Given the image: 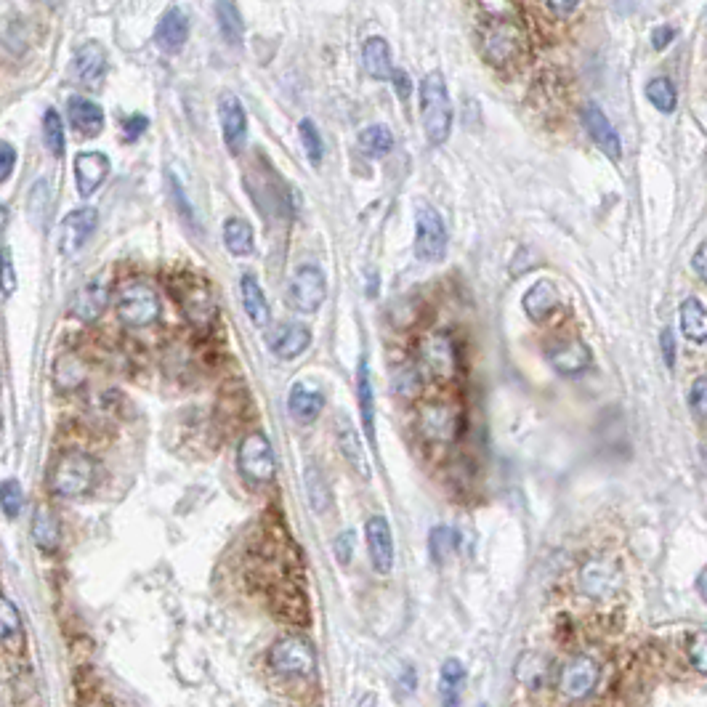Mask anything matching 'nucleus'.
<instances>
[{"label": "nucleus", "instance_id": "680f3d73", "mask_svg": "<svg viewBox=\"0 0 707 707\" xmlns=\"http://www.w3.org/2000/svg\"><path fill=\"white\" fill-rule=\"evenodd\" d=\"M702 466H705V474H707V447H702Z\"/></svg>", "mask_w": 707, "mask_h": 707}, {"label": "nucleus", "instance_id": "58836bf2", "mask_svg": "<svg viewBox=\"0 0 707 707\" xmlns=\"http://www.w3.org/2000/svg\"><path fill=\"white\" fill-rule=\"evenodd\" d=\"M466 681V668L460 660H447L442 665V676H439V689H442V700L447 705H458L460 689Z\"/></svg>", "mask_w": 707, "mask_h": 707}, {"label": "nucleus", "instance_id": "f704fd0d", "mask_svg": "<svg viewBox=\"0 0 707 707\" xmlns=\"http://www.w3.org/2000/svg\"><path fill=\"white\" fill-rule=\"evenodd\" d=\"M681 330L689 341H707V306L700 298H686L681 303Z\"/></svg>", "mask_w": 707, "mask_h": 707}, {"label": "nucleus", "instance_id": "c85d7f7f", "mask_svg": "<svg viewBox=\"0 0 707 707\" xmlns=\"http://www.w3.org/2000/svg\"><path fill=\"white\" fill-rule=\"evenodd\" d=\"M521 306H524L529 319L545 322V319L551 317L553 311L559 309V290H556V285L548 280L535 282V285L524 293V298H521Z\"/></svg>", "mask_w": 707, "mask_h": 707}, {"label": "nucleus", "instance_id": "a18cd8bd", "mask_svg": "<svg viewBox=\"0 0 707 707\" xmlns=\"http://www.w3.org/2000/svg\"><path fill=\"white\" fill-rule=\"evenodd\" d=\"M0 495H3V516H6V519H16V516H19L24 508L22 484L16 482V479H6V482H3V490H0Z\"/></svg>", "mask_w": 707, "mask_h": 707}, {"label": "nucleus", "instance_id": "9b49d317", "mask_svg": "<svg viewBox=\"0 0 707 707\" xmlns=\"http://www.w3.org/2000/svg\"><path fill=\"white\" fill-rule=\"evenodd\" d=\"M599 684V662L588 654H577L561 668L559 694L567 700H585Z\"/></svg>", "mask_w": 707, "mask_h": 707}, {"label": "nucleus", "instance_id": "f257e3e1", "mask_svg": "<svg viewBox=\"0 0 707 707\" xmlns=\"http://www.w3.org/2000/svg\"><path fill=\"white\" fill-rule=\"evenodd\" d=\"M452 99L442 72H428L420 83V120L431 147H442L452 133Z\"/></svg>", "mask_w": 707, "mask_h": 707}, {"label": "nucleus", "instance_id": "37998d69", "mask_svg": "<svg viewBox=\"0 0 707 707\" xmlns=\"http://www.w3.org/2000/svg\"><path fill=\"white\" fill-rule=\"evenodd\" d=\"M458 532L452 527H436L434 532H431V537H428V548H431V556H434V561H439V564H444V561L450 559L452 553H455V548H458Z\"/></svg>", "mask_w": 707, "mask_h": 707}, {"label": "nucleus", "instance_id": "393cba45", "mask_svg": "<svg viewBox=\"0 0 707 707\" xmlns=\"http://www.w3.org/2000/svg\"><path fill=\"white\" fill-rule=\"evenodd\" d=\"M335 436H338V450H341V455L346 458V463L367 482V479L373 476V468H370V458H367L365 444L359 439L357 428L351 426L349 420H341V426H338Z\"/></svg>", "mask_w": 707, "mask_h": 707}, {"label": "nucleus", "instance_id": "a211bd4d", "mask_svg": "<svg viewBox=\"0 0 707 707\" xmlns=\"http://www.w3.org/2000/svg\"><path fill=\"white\" fill-rule=\"evenodd\" d=\"M583 125L585 131H588V136L596 141V147H599L609 160H620L622 157L620 133L614 131V125L609 123V117L604 115V109L596 107V104H585Z\"/></svg>", "mask_w": 707, "mask_h": 707}, {"label": "nucleus", "instance_id": "c9c22d12", "mask_svg": "<svg viewBox=\"0 0 707 707\" xmlns=\"http://www.w3.org/2000/svg\"><path fill=\"white\" fill-rule=\"evenodd\" d=\"M54 383L59 391H78L86 383V365L75 354H62L54 365Z\"/></svg>", "mask_w": 707, "mask_h": 707}, {"label": "nucleus", "instance_id": "4c0bfd02", "mask_svg": "<svg viewBox=\"0 0 707 707\" xmlns=\"http://www.w3.org/2000/svg\"><path fill=\"white\" fill-rule=\"evenodd\" d=\"M359 149L367 157H386L394 149V133L386 125H367L365 131L359 133Z\"/></svg>", "mask_w": 707, "mask_h": 707}, {"label": "nucleus", "instance_id": "4468645a", "mask_svg": "<svg viewBox=\"0 0 707 707\" xmlns=\"http://www.w3.org/2000/svg\"><path fill=\"white\" fill-rule=\"evenodd\" d=\"M96 224H99V213H96V208H91V205L70 210V213L62 218V226H59V253H62V256L78 253L88 242V237L96 232Z\"/></svg>", "mask_w": 707, "mask_h": 707}, {"label": "nucleus", "instance_id": "39448f33", "mask_svg": "<svg viewBox=\"0 0 707 707\" xmlns=\"http://www.w3.org/2000/svg\"><path fill=\"white\" fill-rule=\"evenodd\" d=\"M269 668L288 681H309L317 673V652L301 636H285L269 649Z\"/></svg>", "mask_w": 707, "mask_h": 707}, {"label": "nucleus", "instance_id": "aec40b11", "mask_svg": "<svg viewBox=\"0 0 707 707\" xmlns=\"http://www.w3.org/2000/svg\"><path fill=\"white\" fill-rule=\"evenodd\" d=\"M189 19L179 6H171L160 16V24L155 30V43L163 54H179L187 46Z\"/></svg>", "mask_w": 707, "mask_h": 707}, {"label": "nucleus", "instance_id": "2eb2a0df", "mask_svg": "<svg viewBox=\"0 0 707 707\" xmlns=\"http://www.w3.org/2000/svg\"><path fill=\"white\" fill-rule=\"evenodd\" d=\"M367 553L373 561V569L378 575H389L394 569V535H391L389 519L386 516H373L365 524Z\"/></svg>", "mask_w": 707, "mask_h": 707}, {"label": "nucleus", "instance_id": "c756f323", "mask_svg": "<svg viewBox=\"0 0 707 707\" xmlns=\"http://www.w3.org/2000/svg\"><path fill=\"white\" fill-rule=\"evenodd\" d=\"M0 644L6 649V654H22L24 652V622L14 601L3 596L0 599Z\"/></svg>", "mask_w": 707, "mask_h": 707}, {"label": "nucleus", "instance_id": "ea45409f", "mask_svg": "<svg viewBox=\"0 0 707 707\" xmlns=\"http://www.w3.org/2000/svg\"><path fill=\"white\" fill-rule=\"evenodd\" d=\"M646 99L652 101L654 109H660V112H665V115L676 112L678 94H676V86H673V80L670 78L649 80V86H646Z\"/></svg>", "mask_w": 707, "mask_h": 707}, {"label": "nucleus", "instance_id": "9d476101", "mask_svg": "<svg viewBox=\"0 0 707 707\" xmlns=\"http://www.w3.org/2000/svg\"><path fill=\"white\" fill-rule=\"evenodd\" d=\"M327 298V277L317 264H301L290 274L288 303L301 314H314Z\"/></svg>", "mask_w": 707, "mask_h": 707}, {"label": "nucleus", "instance_id": "dca6fc26", "mask_svg": "<svg viewBox=\"0 0 707 707\" xmlns=\"http://www.w3.org/2000/svg\"><path fill=\"white\" fill-rule=\"evenodd\" d=\"M107 303H109V288H107V280H104V274H96L94 280H88L83 288L75 293V298H72V317L78 319V322H83V325H94V322H99L101 314L107 311Z\"/></svg>", "mask_w": 707, "mask_h": 707}, {"label": "nucleus", "instance_id": "052dcab7", "mask_svg": "<svg viewBox=\"0 0 707 707\" xmlns=\"http://www.w3.org/2000/svg\"><path fill=\"white\" fill-rule=\"evenodd\" d=\"M697 591H700L702 599L707 601V567L702 569L700 575H697Z\"/></svg>", "mask_w": 707, "mask_h": 707}, {"label": "nucleus", "instance_id": "6e6d98bb", "mask_svg": "<svg viewBox=\"0 0 707 707\" xmlns=\"http://www.w3.org/2000/svg\"><path fill=\"white\" fill-rule=\"evenodd\" d=\"M391 83H394V91H397V96L402 101H407L410 99V94H412V80H410V75L404 70H394V75H391Z\"/></svg>", "mask_w": 707, "mask_h": 707}, {"label": "nucleus", "instance_id": "cd10ccee", "mask_svg": "<svg viewBox=\"0 0 707 707\" xmlns=\"http://www.w3.org/2000/svg\"><path fill=\"white\" fill-rule=\"evenodd\" d=\"M240 298H242V309L248 314V319L256 327H266L269 319H272V309H269V301H266L264 290L258 285L256 274L245 272L240 277Z\"/></svg>", "mask_w": 707, "mask_h": 707}, {"label": "nucleus", "instance_id": "ddd939ff", "mask_svg": "<svg viewBox=\"0 0 707 707\" xmlns=\"http://www.w3.org/2000/svg\"><path fill=\"white\" fill-rule=\"evenodd\" d=\"M521 48L519 30L508 22H492L482 32V54L492 67H508Z\"/></svg>", "mask_w": 707, "mask_h": 707}, {"label": "nucleus", "instance_id": "4d7b16f0", "mask_svg": "<svg viewBox=\"0 0 707 707\" xmlns=\"http://www.w3.org/2000/svg\"><path fill=\"white\" fill-rule=\"evenodd\" d=\"M692 266H694V272H697V277L707 282V242L697 248V253H694V258H692Z\"/></svg>", "mask_w": 707, "mask_h": 707}, {"label": "nucleus", "instance_id": "e2e57ef3", "mask_svg": "<svg viewBox=\"0 0 707 707\" xmlns=\"http://www.w3.org/2000/svg\"><path fill=\"white\" fill-rule=\"evenodd\" d=\"M38 3H48V6H54L56 0H38Z\"/></svg>", "mask_w": 707, "mask_h": 707}, {"label": "nucleus", "instance_id": "a878e982", "mask_svg": "<svg viewBox=\"0 0 707 707\" xmlns=\"http://www.w3.org/2000/svg\"><path fill=\"white\" fill-rule=\"evenodd\" d=\"M548 359H551V365L556 367V373L561 375H580L583 370H588V367L593 365L591 349H588L583 341H577V338L575 341H564L559 343V346H553Z\"/></svg>", "mask_w": 707, "mask_h": 707}, {"label": "nucleus", "instance_id": "f8f14e48", "mask_svg": "<svg viewBox=\"0 0 707 707\" xmlns=\"http://www.w3.org/2000/svg\"><path fill=\"white\" fill-rule=\"evenodd\" d=\"M218 123H221L226 149L232 155H240L248 144V115H245L240 96L232 91H224L218 96Z\"/></svg>", "mask_w": 707, "mask_h": 707}, {"label": "nucleus", "instance_id": "8fccbe9b", "mask_svg": "<svg viewBox=\"0 0 707 707\" xmlns=\"http://www.w3.org/2000/svg\"><path fill=\"white\" fill-rule=\"evenodd\" d=\"M149 128V120L144 115H131L123 120V136L125 141H139L144 131Z\"/></svg>", "mask_w": 707, "mask_h": 707}, {"label": "nucleus", "instance_id": "3c124183", "mask_svg": "<svg viewBox=\"0 0 707 707\" xmlns=\"http://www.w3.org/2000/svg\"><path fill=\"white\" fill-rule=\"evenodd\" d=\"M14 165H16V149L11 141H3L0 144V179L8 181L11 179V173H14Z\"/></svg>", "mask_w": 707, "mask_h": 707}, {"label": "nucleus", "instance_id": "7ed1b4c3", "mask_svg": "<svg viewBox=\"0 0 707 707\" xmlns=\"http://www.w3.org/2000/svg\"><path fill=\"white\" fill-rule=\"evenodd\" d=\"M171 296L179 311L200 330H208L216 319V296L208 280L195 272H179L171 277Z\"/></svg>", "mask_w": 707, "mask_h": 707}, {"label": "nucleus", "instance_id": "13d9d810", "mask_svg": "<svg viewBox=\"0 0 707 707\" xmlns=\"http://www.w3.org/2000/svg\"><path fill=\"white\" fill-rule=\"evenodd\" d=\"M548 6H551L556 14L567 16V14H572L577 6H580V0H548Z\"/></svg>", "mask_w": 707, "mask_h": 707}, {"label": "nucleus", "instance_id": "1a4fd4ad", "mask_svg": "<svg viewBox=\"0 0 707 707\" xmlns=\"http://www.w3.org/2000/svg\"><path fill=\"white\" fill-rule=\"evenodd\" d=\"M418 365L439 381H452L460 373V357L450 335L428 333L418 343Z\"/></svg>", "mask_w": 707, "mask_h": 707}, {"label": "nucleus", "instance_id": "6ab92c4d", "mask_svg": "<svg viewBox=\"0 0 707 707\" xmlns=\"http://www.w3.org/2000/svg\"><path fill=\"white\" fill-rule=\"evenodd\" d=\"M109 157L104 152H80L75 157V181H78V192L83 200L94 197L99 192V187L107 181L109 176Z\"/></svg>", "mask_w": 707, "mask_h": 707}, {"label": "nucleus", "instance_id": "79ce46f5", "mask_svg": "<svg viewBox=\"0 0 707 707\" xmlns=\"http://www.w3.org/2000/svg\"><path fill=\"white\" fill-rule=\"evenodd\" d=\"M43 141H46L51 155H64V123L62 115H59L56 109H46V115H43Z\"/></svg>", "mask_w": 707, "mask_h": 707}, {"label": "nucleus", "instance_id": "a19ab883", "mask_svg": "<svg viewBox=\"0 0 707 707\" xmlns=\"http://www.w3.org/2000/svg\"><path fill=\"white\" fill-rule=\"evenodd\" d=\"M306 492H309L311 508H314V511L322 513L330 508V500H333V495H330V484H327V479L322 476L319 468L309 466V471H306Z\"/></svg>", "mask_w": 707, "mask_h": 707}, {"label": "nucleus", "instance_id": "6e6552de", "mask_svg": "<svg viewBox=\"0 0 707 707\" xmlns=\"http://www.w3.org/2000/svg\"><path fill=\"white\" fill-rule=\"evenodd\" d=\"M237 468L245 482L250 484H272L277 476V455L272 442L261 431L242 436L237 447Z\"/></svg>", "mask_w": 707, "mask_h": 707}, {"label": "nucleus", "instance_id": "de8ad7c7", "mask_svg": "<svg viewBox=\"0 0 707 707\" xmlns=\"http://www.w3.org/2000/svg\"><path fill=\"white\" fill-rule=\"evenodd\" d=\"M689 404H692V412L697 415V418L707 420V375H702V378L694 381Z\"/></svg>", "mask_w": 707, "mask_h": 707}, {"label": "nucleus", "instance_id": "5fc2aeb1", "mask_svg": "<svg viewBox=\"0 0 707 707\" xmlns=\"http://www.w3.org/2000/svg\"><path fill=\"white\" fill-rule=\"evenodd\" d=\"M676 27H668V24H662V27H657V30L652 32V46L657 48V51H662V48H668L673 40H676Z\"/></svg>", "mask_w": 707, "mask_h": 707}, {"label": "nucleus", "instance_id": "5701e85b", "mask_svg": "<svg viewBox=\"0 0 707 707\" xmlns=\"http://www.w3.org/2000/svg\"><path fill=\"white\" fill-rule=\"evenodd\" d=\"M620 585V577H617V569L606 561H588L583 569H580V588L583 593H588L591 599H606L612 596Z\"/></svg>", "mask_w": 707, "mask_h": 707}, {"label": "nucleus", "instance_id": "e433bc0d", "mask_svg": "<svg viewBox=\"0 0 707 707\" xmlns=\"http://www.w3.org/2000/svg\"><path fill=\"white\" fill-rule=\"evenodd\" d=\"M216 22L218 30L224 35V40L229 46H242V38H245V24H242V16L237 11L232 0H216Z\"/></svg>", "mask_w": 707, "mask_h": 707}, {"label": "nucleus", "instance_id": "2f4dec72", "mask_svg": "<svg viewBox=\"0 0 707 707\" xmlns=\"http://www.w3.org/2000/svg\"><path fill=\"white\" fill-rule=\"evenodd\" d=\"M32 537L40 551L54 553L62 543V524L48 505H38L32 513Z\"/></svg>", "mask_w": 707, "mask_h": 707}, {"label": "nucleus", "instance_id": "bb28decb", "mask_svg": "<svg viewBox=\"0 0 707 707\" xmlns=\"http://www.w3.org/2000/svg\"><path fill=\"white\" fill-rule=\"evenodd\" d=\"M256 412L253 402H250V394L245 386L240 389H224L221 391V399H218L216 407V420L224 423V426H240L245 420H250V415Z\"/></svg>", "mask_w": 707, "mask_h": 707}, {"label": "nucleus", "instance_id": "49530a36", "mask_svg": "<svg viewBox=\"0 0 707 707\" xmlns=\"http://www.w3.org/2000/svg\"><path fill=\"white\" fill-rule=\"evenodd\" d=\"M689 660L694 670H700L707 676V630H697L689 641Z\"/></svg>", "mask_w": 707, "mask_h": 707}, {"label": "nucleus", "instance_id": "f03ea898", "mask_svg": "<svg viewBox=\"0 0 707 707\" xmlns=\"http://www.w3.org/2000/svg\"><path fill=\"white\" fill-rule=\"evenodd\" d=\"M99 482V466L86 452H67L48 471V490L56 498H83Z\"/></svg>", "mask_w": 707, "mask_h": 707}, {"label": "nucleus", "instance_id": "bf43d9fd", "mask_svg": "<svg viewBox=\"0 0 707 707\" xmlns=\"http://www.w3.org/2000/svg\"><path fill=\"white\" fill-rule=\"evenodd\" d=\"M662 349H665V359H668V365H673L676 346H673V335H670V330H665V333H662Z\"/></svg>", "mask_w": 707, "mask_h": 707}, {"label": "nucleus", "instance_id": "423d86ee", "mask_svg": "<svg viewBox=\"0 0 707 707\" xmlns=\"http://www.w3.org/2000/svg\"><path fill=\"white\" fill-rule=\"evenodd\" d=\"M117 317L128 327H149L155 325L163 314V303L157 290L147 282H128L117 293Z\"/></svg>", "mask_w": 707, "mask_h": 707}, {"label": "nucleus", "instance_id": "c03bdc74", "mask_svg": "<svg viewBox=\"0 0 707 707\" xmlns=\"http://www.w3.org/2000/svg\"><path fill=\"white\" fill-rule=\"evenodd\" d=\"M298 133H301V144L303 149H306L309 163L311 165L322 163V157H325V144H322V136H319L317 125L311 123V120H301V123H298Z\"/></svg>", "mask_w": 707, "mask_h": 707}, {"label": "nucleus", "instance_id": "7c9ffc66", "mask_svg": "<svg viewBox=\"0 0 707 707\" xmlns=\"http://www.w3.org/2000/svg\"><path fill=\"white\" fill-rule=\"evenodd\" d=\"M357 402L359 415H362V426H365V436L375 447V394H373V375H370V362L362 357L357 370Z\"/></svg>", "mask_w": 707, "mask_h": 707}, {"label": "nucleus", "instance_id": "4be33fe9", "mask_svg": "<svg viewBox=\"0 0 707 707\" xmlns=\"http://www.w3.org/2000/svg\"><path fill=\"white\" fill-rule=\"evenodd\" d=\"M107 72V54L99 43H86L72 56V75L83 86H96Z\"/></svg>", "mask_w": 707, "mask_h": 707}, {"label": "nucleus", "instance_id": "72a5a7b5", "mask_svg": "<svg viewBox=\"0 0 707 707\" xmlns=\"http://www.w3.org/2000/svg\"><path fill=\"white\" fill-rule=\"evenodd\" d=\"M224 245L232 256H250L256 248V234L245 218H226L224 221Z\"/></svg>", "mask_w": 707, "mask_h": 707}, {"label": "nucleus", "instance_id": "b1692460", "mask_svg": "<svg viewBox=\"0 0 707 707\" xmlns=\"http://www.w3.org/2000/svg\"><path fill=\"white\" fill-rule=\"evenodd\" d=\"M325 410V394L311 383H293L288 394V412L298 423H311Z\"/></svg>", "mask_w": 707, "mask_h": 707}, {"label": "nucleus", "instance_id": "20e7f679", "mask_svg": "<svg viewBox=\"0 0 707 707\" xmlns=\"http://www.w3.org/2000/svg\"><path fill=\"white\" fill-rule=\"evenodd\" d=\"M418 431L431 444L458 442L466 431V410L452 399H428L420 404Z\"/></svg>", "mask_w": 707, "mask_h": 707}, {"label": "nucleus", "instance_id": "603ef678", "mask_svg": "<svg viewBox=\"0 0 707 707\" xmlns=\"http://www.w3.org/2000/svg\"><path fill=\"white\" fill-rule=\"evenodd\" d=\"M351 551H354V532H343L341 537H335V559H338V564H349Z\"/></svg>", "mask_w": 707, "mask_h": 707}, {"label": "nucleus", "instance_id": "473e14b6", "mask_svg": "<svg viewBox=\"0 0 707 707\" xmlns=\"http://www.w3.org/2000/svg\"><path fill=\"white\" fill-rule=\"evenodd\" d=\"M362 64L365 72L375 80H391L394 75V64H391V48L383 38H367L362 46Z\"/></svg>", "mask_w": 707, "mask_h": 707}, {"label": "nucleus", "instance_id": "09e8293b", "mask_svg": "<svg viewBox=\"0 0 707 707\" xmlns=\"http://www.w3.org/2000/svg\"><path fill=\"white\" fill-rule=\"evenodd\" d=\"M0 256H3V298H11L16 290V274H14V264H11V250L8 245L0 248Z\"/></svg>", "mask_w": 707, "mask_h": 707}, {"label": "nucleus", "instance_id": "412c9836", "mask_svg": "<svg viewBox=\"0 0 707 707\" xmlns=\"http://www.w3.org/2000/svg\"><path fill=\"white\" fill-rule=\"evenodd\" d=\"M67 117H70V125L75 128V133L83 136V139H96L104 131V109L94 99L72 96L70 104H67Z\"/></svg>", "mask_w": 707, "mask_h": 707}, {"label": "nucleus", "instance_id": "0eeeda50", "mask_svg": "<svg viewBox=\"0 0 707 707\" xmlns=\"http://www.w3.org/2000/svg\"><path fill=\"white\" fill-rule=\"evenodd\" d=\"M447 224L431 202H418L415 208V256L423 264H439L447 253Z\"/></svg>", "mask_w": 707, "mask_h": 707}, {"label": "nucleus", "instance_id": "f3484780", "mask_svg": "<svg viewBox=\"0 0 707 707\" xmlns=\"http://www.w3.org/2000/svg\"><path fill=\"white\" fill-rule=\"evenodd\" d=\"M266 343H269L274 357L290 362V359L301 357L303 351L311 346V330L306 325H298V322H280L272 333L266 335Z\"/></svg>", "mask_w": 707, "mask_h": 707}, {"label": "nucleus", "instance_id": "864d4df0", "mask_svg": "<svg viewBox=\"0 0 707 707\" xmlns=\"http://www.w3.org/2000/svg\"><path fill=\"white\" fill-rule=\"evenodd\" d=\"M171 189H173V197H176V205H179V210L184 213V218H187L189 224L197 226V216L195 210H192V205L187 202V197H184V189H181V184L176 179L171 181Z\"/></svg>", "mask_w": 707, "mask_h": 707}]
</instances>
